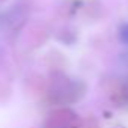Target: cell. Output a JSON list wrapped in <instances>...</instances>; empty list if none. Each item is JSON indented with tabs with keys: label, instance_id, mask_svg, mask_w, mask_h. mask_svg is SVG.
Instances as JSON below:
<instances>
[{
	"label": "cell",
	"instance_id": "6da1fadb",
	"mask_svg": "<svg viewBox=\"0 0 128 128\" xmlns=\"http://www.w3.org/2000/svg\"><path fill=\"white\" fill-rule=\"evenodd\" d=\"M118 36H119V41H120L124 45H128V21H126V23H122V24L119 26V33H118Z\"/></svg>",
	"mask_w": 128,
	"mask_h": 128
},
{
	"label": "cell",
	"instance_id": "7a4b0ae2",
	"mask_svg": "<svg viewBox=\"0 0 128 128\" xmlns=\"http://www.w3.org/2000/svg\"><path fill=\"white\" fill-rule=\"evenodd\" d=\"M124 57H122V60H124V63L126 65V68H128V54H122Z\"/></svg>",
	"mask_w": 128,
	"mask_h": 128
}]
</instances>
